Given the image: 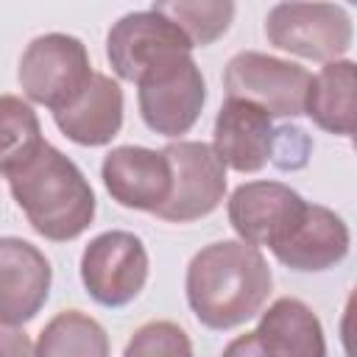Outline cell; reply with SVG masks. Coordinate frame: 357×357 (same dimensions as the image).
<instances>
[{"label":"cell","mask_w":357,"mask_h":357,"mask_svg":"<svg viewBox=\"0 0 357 357\" xmlns=\"http://www.w3.org/2000/svg\"><path fill=\"white\" fill-rule=\"evenodd\" d=\"M106 329L81 310H61L36 337L33 357H109Z\"/></svg>","instance_id":"ac0fdd59"},{"label":"cell","mask_w":357,"mask_h":357,"mask_svg":"<svg viewBox=\"0 0 357 357\" xmlns=\"http://www.w3.org/2000/svg\"><path fill=\"white\" fill-rule=\"evenodd\" d=\"M310 78L312 75L301 64L257 50H243L229 59L223 70V89L226 98H240L259 106L271 120L298 117L304 114Z\"/></svg>","instance_id":"8992f818"},{"label":"cell","mask_w":357,"mask_h":357,"mask_svg":"<svg viewBox=\"0 0 357 357\" xmlns=\"http://www.w3.org/2000/svg\"><path fill=\"white\" fill-rule=\"evenodd\" d=\"M45 145L33 106L17 95H0V173L11 176Z\"/></svg>","instance_id":"d6986e66"},{"label":"cell","mask_w":357,"mask_h":357,"mask_svg":"<svg viewBox=\"0 0 357 357\" xmlns=\"http://www.w3.org/2000/svg\"><path fill=\"white\" fill-rule=\"evenodd\" d=\"M123 357H192V343L178 324L148 321L128 337Z\"/></svg>","instance_id":"44dd1931"},{"label":"cell","mask_w":357,"mask_h":357,"mask_svg":"<svg viewBox=\"0 0 357 357\" xmlns=\"http://www.w3.org/2000/svg\"><path fill=\"white\" fill-rule=\"evenodd\" d=\"M173 170L170 198L153 212L167 223H190L212 215L226 195V165L206 142L176 139L162 148Z\"/></svg>","instance_id":"52a82bcc"},{"label":"cell","mask_w":357,"mask_h":357,"mask_svg":"<svg viewBox=\"0 0 357 357\" xmlns=\"http://www.w3.org/2000/svg\"><path fill=\"white\" fill-rule=\"evenodd\" d=\"M148 251L131 231H103L92 237L81 254V282L92 301L103 307H126L148 282Z\"/></svg>","instance_id":"ba28073f"},{"label":"cell","mask_w":357,"mask_h":357,"mask_svg":"<svg viewBox=\"0 0 357 357\" xmlns=\"http://www.w3.org/2000/svg\"><path fill=\"white\" fill-rule=\"evenodd\" d=\"M265 36L284 53L329 64L346 56L354 28L349 11L335 3H276L265 17Z\"/></svg>","instance_id":"277c9868"},{"label":"cell","mask_w":357,"mask_h":357,"mask_svg":"<svg viewBox=\"0 0 357 357\" xmlns=\"http://www.w3.org/2000/svg\"><path fill=\"white\" fill-rule=\"evenodd\" d=\"M6 178L31 229L45 240L67 243L92 226L95 192L81 167L50 142Z\"/></svg>","instance_id":"7a4b0ae2"},{"label":"cell","mask_w":357,"mask_h":357,"mask_svg":"<svg viewBox=\"0 0 357 357\" xmlns=\"http://www.w3.org/2000/svg\"><path fill=\"white\" fill-rule=\"evenodd\" d=\"M151 8L176 22L181 33L192 42V47H206L215 39H220L229 31L237 11L229 0H170L153 3Z\"/></svg>","instance_id":"ffe728a7"},{"label":"cell","mask_w":357,"mask_h":357,"mask_svg":"<svg viewBox=\"0 0 357 357\" xmlns=\"http://www.w3.org/2000/svg\"><path fill=\"white\" fill-rule=\"evenodd\" d=\"M223 357H326L324 326L301 298H276L257 329L237 335Z\"/></svg>","instance_id":"30bf717a"},{"label":"cell","mask_w":357,"mask_h":357,"mask_svg":"<svg viewBox=\"0 0 357 357\" xmlns=\"http://www.w3.org/2000/svg\"><path fill=\"white\" fill-rule=\"evenodd\" d=\"M0 357H33L31 337L11 324H0Z\"/></svg>","instance_id":"603a6c76"},{"label":"cell","mask_w":357,"mask_h":357,"mask_svg":"<svg viewBox=\"0 0 357 357\" xmlns=\"http://www.w3.org/2000/svg\"><path fill=\"white\" fill-rule=\"evenodd\" d=\"M212 151L237 173H257L271 162L273 123L271 117L240 98H226L215 117Z\"/></svg>","instance_id":"9a60e30c"},{"label":"cell","mask_w":357,"mask_h":357,"mask_svg":"<svg viewBox=\"0 0 357 357\" xmlns=\"http://www.w3.org/2000/svg\"><path fill=\"white\" fill-rule=\"evenodd\" d=\"M349 245L351 234L337 212L321 204H304L282 237L271 245V254L290 271L318 273L343 262Z\"/></svg>","instance_id":"8fae6325"},{"label":"cell","mask_w":357,"mask_h":357,"mask_svg":"<svg viewBox=\"0 0 357 357\" xmlns=\"http://www.w3.org/2000/svg\"><path fill=\"white\" fill-rule=\"evenodd\" d=\"M53 268L22 237H0V324H28L50 296Z\"/></svg>","instance_id":"4fadbf2b"},{"label":"cell","mask_w":357,"mask_h":357,"mask_svg":"<svg viewBox=\"0 0 357 357\" xmlns=\"http://www.w3.org/2000/svg\"><path fill=\"white\" fill-rule=\"evenodd\" d=\"M273 273L259 248L243 240L204 245L187 265V304L206 329H234L268 301Z\"/></svg>","instance_id":"6da1fadb"},{"label":"cell","mask_w":357,"mask_h":357,"mask_svg":"<svg viewBox=\"0 0 357 357\" xmlns=\"http://www.w3.org/2000/svg\"><path fill=\"white\" fill-rule=\"evenodd\" d=\"M92 75L86 45L70 33H42L31 39L17 70L22 95L47 106L53 114L70 109L84 95Z\"/></svg>","instance_id":"3957f363"},{"label":"cell","mask_w":357,"mask_h":357,"mask_svg":"<svg viewBox=\"0 0 357 357\" xmlns=\"http://www.w3.org/2000/svg\"><path fill=\"white\" fill-rule=\"evenodd\" d=\"M307 201L282 181H245L229 195L226 212L237 240L259 248L273 245Z\"/></svg>","instance_id":"5bb4252c"},{"label":"cell","mask_w":357,"mask_h":357,"mask_svg":"<svg viewBox=\"0 0 357 357\" xmlns=\"http://www.w3.org/2000/svg\"><path fill=\"white\" fill-rule=\"evenodd\" d=\"M137 103L142 123L162 137L187 134L206 103V81L192 56H184L142 81H137Z\"/></svg>","instance_id":"9c48e42d"},{"label":"cell","mask_w":357,"mask_h":357,"mask_svg":"<svg viewBox=\"0 0 357 357\" xmlns=\"http://www.w3.org/2000/svg\"><path fill=\"white\" fill-rule=\"evenodd\" d=\"M100 178L112 201L126 209L156 212L173 190V170L162 151L120 145L103 156Z\"/></svg>","instance_id":"7c38bea8"},{"label":"cell","mask_w":357,"mask_h":357,"mask_svg":"<svg viewBox=\"0 0 357 357\" xmlns=\"http://www.w3.org/2000/svg\"><path fill=\"white\" fill-rule=\"evenodd\" d=\"M354 86H357V64L351 59H337L324 64L310 78L304 114L329 134L351 137L354 134Z\"/></svg>","instance_id":"e0dca14e"},{"label":"cell","mask_w":357,"mask_h":357,"mask_svg":"<svg viewBox=\"0 0 357 357\" xmlns=\"http://www.w3.org/2000/svg\"><path fill=\"white\" fill-rule=\"evenodd\" d=\"M310 153H312V139L307 137L304 128H298V126L273 128L271 162L279 170H301L310 162Z\"/></svg>","instance_id":"7402d4cb"},{"label":"cell","mask_w":357,"mask_h":357,"mask_svg":"<svg viewBox=\"0 0 357 357\" xmlns=\"http://www.w3.org/2000/svg\"><path fill=\"white\" fill-rule=\"evenodd\" d=\"M190 50L192 42L181 28L153 8L123 14L106 33V59L114 75L134 84L190 56Z\"/></svg>","instance_id":"5b68a950"},{"label":"cell","mask_w":357,"mask_h":357,"mask_svg":"<svg viewBox=\"0 0 357 357\" xmlns=\"http://www.w3.org/2000/svg\"><path fill=\"white\" fill-rule=\"evenodd\" d=\"M53 120L75 145H109L123 128V89L112 75L95 73L84 95L70 109L56 112Z\"/></svg>","instance_id":"2e32d148"}]
</instances>
